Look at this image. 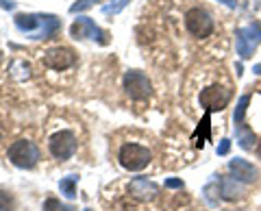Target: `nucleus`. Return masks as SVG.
Wrapping results in <instances>:
<instances>
[{"label": "nucleus", "instance_id": "nucleus-27", "mask_svg": "<svg viewBox=\"0 0 261 211\" xmlns=\"http://www.w3.org/2000/svg\"><path fill=\"white\" fill-rule=\"evenodd\" d=\"M252 70H255V72H257V74H261V66H255V68H252Z\"/></svg>", "mask_w": 261, "mask_h": 211}, {"label": "nucleus", "instance_id": "nucleus-12", "mask_svg": "<svg viewBox=\"0 0 261 211\" xmlns=\"http://www.w3.org/2000/svg\"><path fill=\"white\" fill-rule=\"evenodd\" d=\"M235 46H238V55L242 59H250L252 52H255V46H257V39H255V31L250 29H240L235 33Z\"/></svg>", "mask_w": 261, "mask_h": 211}, {"label": "nucleus", "instance_id": "nucleus-26", "mask_svg": "<svg viewBox=\"0 0 261 211\" xmlns=\"http://www.w3.org/2000/svg\"><path fill=\"white\" fill-rule=\"evenodd\" d=\"M222 3H224L226 7H231V9H235V5H238V3H235V0H222Z\"/></svg>", "mask_w": 261, "mask_h": 211}, {"label": "nucleus", "instance_id": "nucleus-25", "mask_svg": "<svg viewBox=\"0 0 261 211\" xmlns=\"http://www.w3.org/2000/svg\"><path fill=\"white\" fill-rule=\"evenodd\" d=\"M0 3H3V7H5V9H13V7H15V3H13V0H0Z\"/></svg>", "mask_w": 261, "mask_h": 211}, {"label": "nucleus", "instance_id": "nucleus-6", "mask_svg": "<svg viewBox=\"0 0 261 211\" xmlns=\"http://www.w3.org/2000/svg\"><path fill=\"white\" fill-rule=\"evenodd\" d=\"M70 35L74 39H98L100 44H107V33L105 31H100L96 27V22L92 18H76L74 24L70 27Z\"/></svg>", "mask_w": 261, "mask_h": 211}, {"label": "nucleus", "instance_id": "nucleus-3", "mask_svg": "<svg viewBox=\"0 0 261 211\" xmlns=\"http://www.w3.org/2000/svg\"><path fill=\"white\" fill-rule=\"evenodd\" d=\"M9 161L18 168H33L39 161V148L29 140H18L9 146Z\"/></svg>", "mask_w": 261, "mask_h": 211}, {"label": "nucleus", "instance_id": "nucleus-21", "mask_svg": "<svg viewBox=\"0 0 261 211\" xmlns=\"http://www.w3.org/2000/svg\"><path fill=\"white\" fill-rule=\"evenodd\" d=\"M216 194H220V192H218V185H216V183H209L207 188H205V200L209 202L211 207H216V205H218V198H216Z\"/></svg>", "mask_w": 261, "mask_h": 211}, {"label": "nucleus", "instance_id": "nucleus-19", "mask_svg": "<svg viewBox=\"0 0 261 211\" xmlns=\"http://www.w3.org/2000/svg\"><path fill=\"white\" fill-rule=\"evenodd\" d=\"M15 207V200L9 192H5V190H0V211H13Z\"/></svg>", "mask_w": 261, "mask_h": 211}, {"label": "nucleus", "instance_id": "nucleus-23", "mask_svg": "<svg viewBox=\"0 0 261 211\" xmlns=\"http://www.w3.org/2000/svg\"><path fill=\"white\" fill-rule=\"evenodd\" d=\"M166 188L168 190H183V181H181V178H168Z\"/></svg>", "mask_w": 261, "mask_h": 211}, {"label": "nucleus", "instance_id": "nucleus-28", "mask_svg": "<svg viewBox=\"0 0 261 211\" xmlns=\"http://www.w3.org/2000/svg\"><path fill=\"white\" fill-rule=\"evenodd\" d=\"M120 211H135V209H133V207H130V209H128V207H124V209H120Z\"/></svg>", "mask_w": 261, "mask_h": 211}, {"label": "nucleus", "instance_id": "nucleus-5", "mask_svg": "<svg viewBox=\"0 0 261 211\" xmlns=\"http://www.w3.org/2000/svg\"><path fill=\"white\" fill-rule=\"evenodd\" d=\"M124 89H126V94L130 96V98L144 100V98H148L150 96L152 85H150V81H148V76H146L144 72L128 70L124 74Z\"/></svg>", "mask_w": 261, "mask_h": 211}, {"label": "nucleus", "instance_id": "nucleus-24", "mask_svg": "<svg viewBox=\"0 0 261 211\" xmlns=\"http://www.w3.org/2000/svg\"><path fill=\"white\" fill-rule=\"evenodd\" d=\"M228 150H231V142H228V140H220V144H218V155H228Z\"/></svg>", "mask_w": 261, "mask_h": 211}, {"label": "nucleus", "instance_id": "nucleus-9", "mask_svg": "<svg viewBox=\"0 0 261 211\" xmlns=\"http://www.w3.org/2000/svg\"><path fill=\"white\" fill-rule=\"evenodd\" d=\"M228 98H231L228 89L220 87V85H211L200 92V107H205L207 111H222L226 107Z\"/></svg>", "mask_w": 261, "mask_h": 211}, {"label": "nucleus", "instance_id": "nucleus-22", "mask_svg": "<svg viewBox=\"0 0 261 211\" xmlns=\"http://www.w3.org/2000/svg\"><path fill=\"white\" fill-rule=\"evenodd\" d=\"M89 7H92V0H76V3L70 7V11H72V13H79V11L89 9Z\"/></svg>", "mask_w": 261, "mask_h": 211}, {"label": "nucleus", "instance_id": "nucleus-20", "mask_svg": "<svg viewBox=\"0 0 261 211\" xmlns=\"http://www.w3.org/2000/svg\"><path fill=\"white\" fill-rule=\"evenodd\" d=\"M128 5V0H113L111 5H105L102 7V13H107V15H116V13H120L122 9H124V7Z\"/></svg>", "mask_w": 261, "mask_h": 211}, {"label": "nucleus", "instance_id": "nucleus-29", "mask_svg": "<svg viewBox=\"0 0 261 211\" xmlns=\"http://www.w3.org/2000/svg\"><path fill=\"white\" fill-rule=\"evenodd\" d=\"M257 152H259V157H261V142H259V146H257Z\"/></svg>", "mask_w": 261, "mask_h": 211}, {"label": "nucleus", "instance_id": "nucleus-15", "mask_svg": "<svg viewBox=\"0 0 261 211\" xmlns=\"http://www.w3.org/2000/svg\"><path fill=\"white\" fill-rule=\"evenodd\" d=\"M209 126H211V118H209V111L202 116V120H200V126H198V131H196V146L198 148H202L205 146V140H209Z\"/></svg>", "mask_w": 261, "mask_h": 211}, {"label": "nucleus", "instance_id": "nucleus-30", "mask_svg": "<svg viewBox=\"0 0 261 211\" xmlns=\"http://www.w3.org/2000/svg\"><path fill=\"white\" fill-rule=\"evenodd\" d=\"M0 63H3V52H0Z\"/></svg>", "mask_w": 261, "mask_h": 211}, {"label": "nucleus", "instance_id": "nucleus-31", "mask_svg": "<svg viewBox=\"0 0 261 211\" xmlns=\"http://www.w3.org/2000/svg\"><path fill=\"white\" fill-rule=\"evenodd\" d=\"M85 211H89V209H85Z\"/></svg>", "mask_w": 261, "mask_h": 211}, {"label": "nucleus", "instance_id": "nucleus-4", "mask_svg": "<svg viewBox=\"0 0 261 211\" xmlns=\"http://www.w3.org/2000/svg\"><path fill=\"white\" fill-rule=\"evenodd\" d=\"M185 29L190 31L194 37H209L214 33L216 24H214V18L200 7H192L190 11L185 13Z\"/></svg>", "mask_w": 261, "mask_h": 211}, {"label": "nucleus", "instance_id": "nucleus-7", "mask_svg": "<svg viewBox=\"0 0 261 211\" xmlns=\"http://www.w3.org/2000/svg\"><path fill=\"white\" fill-rule=\"evenodd\" d=\"M50 152L57 159H70L76 152V137L72 131H59L50 137Z\"/></svg>", "mask_w": 261, "mask_h": 211}, {"label": "nucleus", "instance_id": "nucleus-17", "mask_svg": "<svg viewBox=\"0 0 261 211\" xmlns=\"http://www.w3.org/2000/svg\"><path fill=\"white\" fill-rule=\"evenodd\" d=\"M250 102V96H242L238 100V107H235V113H233V122L235 124H242L244 122V116H246V107Z\"/></svg>", "mask_w": 261, "mask_h": 211}, {"label": "nucleus", "instance_id": "nucleus-14", "mask_svg": "<svg viewBox=\"0 0 261 211\" xmlns=\"http://www.w3.org/2000/svg\"><path fill=\"white\" fill-rule=\"evenodd\" d=\"M235 135H238V144L242 146L244 150H252V146H255V142H257V137H255V133H252V128L240 124L238 128H235Z\"/></svg>", "mask_w": 261, "mask_h": 211}, {"label": "nucleus", "instance_id": "nucleus-18", "mask_svg": "<svg viewBox=\"0 0 261 211\" xmlns=\"http://www.w3.org/2000/svg\"><path fill=\"white\" fill-rule=\"evenodd\" d=\"M44 211H76V209L70 207V205H63V202L57 200V198H48L44 202Z\"/></svg>", "mask_w": 261, "mask_h": 211}, {"label": "nucleus", "instance_id": "nucleus-10", "mask_svg": "<svg viewBox=\"0 0 261 211\" xmlns=\"http://www.w3.org/2000/svg\"><path fill=\"white\" fill-rule=\"evenodd\" d=\"M128 194H130L133 198H137V200L148 202V200H154V198H157L159 188H157V183L148 181L146 176H135L133 181L128 183Z\"/></svg>", "mask_w": 261, "mask_h": 211}, {"label": "nucleus", "instance_id": "nucleus-8", "mask_svg": "<svg viewBox=\"0 0 261 211\" xmlns=\"http://www.w3.org/2000/svg\"><path fill=\"white\" fill-rule=\"evenodd\" d=\"M76 63V55L72 48H65V46H57L50 48L46 55H44V66L50 68V70H68Z\"/></svg>", "mask_w": 261, "mask_h": 211}, {"label": "nucleus", "instance_id": "nucleus-11", "mask_svg": "<svg viewBox=\"0 0 261 211\" xmlns=\"http://www.w3.org/2000/svg\"><path fill=\"white\" fill-rule=\"evenodd\" d=\"M228 170H231L233 178H238L240 183H246V185L255 183L257 176H259V170L252 164H248L246 159H240V157H235V159L228 161Z\"/></svg>", "mask_w": 261, "mask_h": 211}, {"label": "nucleus", "instance_id": "nucleus-1", "mask_svg": "<svg viewBox=\"0 0 261 211\" xmlns=\"http://www.w3.org/2000/svg\"><path fill=\"white\" fill-rule=\"evenodd\" d=\"M15 27L33 39H48L61 29V20L50 13H18Z\"/></svg>", "mask_w": 261, "mask_h": 211}, {"label": "nucleus", "instance_id": "nucleus-2", "mask_svg": "<svg viewBox=\"0 0 261 211\" xmlns=\"http://www.w3.org/2000/svg\"><path fill=\"white\" fill-rule=\"evenodd\" d=\"M150 150L146 146L140 144H124L120 148V166L124 170H130V172H137V170H144L146 166L150 164Z\"/></svg>", "mask_w": 261, "mask_h": 211}, {"label": "nucleus", "instance_id": "nucleus-13", "mask_svg": "<svg viewBox=\"0 0 261 211\" xmlns=\"http://www.w3.org/2000/svg\"><path fill=\"white\" fill-rule=\"evenodd\" d=\"M220 194H222L224 200H235L242 198L244 194V183H240L238 178H220Z\"/></svg>", "mask_w": 261, "mask_h": 211}, {"label": "nucleus", "instance_id": "nucleus-16", "mask_svg": "<svg viewBox=\"0 0 261 211\" xmlns=\"http://www.w3.org/2000/svg\"><path fill=\"white\" fill-rule=\"evenodd\" d=\"M59 190L65 198H76V176H65L59 181Z\"/></svg>", "mask_w": 261, "mask_h": 211}]
</instances>
